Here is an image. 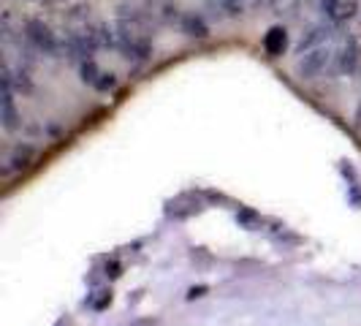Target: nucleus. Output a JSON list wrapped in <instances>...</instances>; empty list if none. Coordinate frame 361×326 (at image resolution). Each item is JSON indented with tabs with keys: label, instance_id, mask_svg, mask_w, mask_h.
I'll list each match as a JSON object with an SVG mask.
<instances>
[{
	"label": "nucleus",
	"instance_id": "1",
	"mask_svg": "<svg viewBox=\"0 0 361 326\" xmlns=\"http://www.w3.org/2000/svg\"><path fill=\"white\" fill-rule=\"evenodd\" d=\"M149 14L142 8H133L123 3L120 14H117V25H114V36H117V49L123 52L126 60L133 63H145L152 54V25H149Z\"/></svg>",
	"mask_w": 361,
	"mask_h": 326
},
{
	"label": "nucleus",
	"instance_id": "2",
	"mask_svg": "<svg viewBox=\"0 0 361 326\" xmlns=\"http://www.w3.org/2000/svg\"><path fill=\"white\" fill-rule=\"evenodd\" d=\"M329 68H334V47H331V44L307 49L305 54H299V60H296V73H299V79H305V82L321 79Z\"/></svg>",
	"mask_w": 361,
	"mask_h": 326
},
{
	"label": "nucleus",
	"instance_id": "3",
	"mask_svg": "<svg viewBox=\"0 0 361 326\" xmlns=\"http://www.w3.org/2000/svg\"><path fill=\"white\" fill-rule=\"evenodd\" d=\"M25 41L41 54H49V57H57L63 44L57 41L54 30L44 22V19H27L25 22Z\"/></svg>",
	"mask_w": 361,
	"mask_h": 326
},
{
	"label": "nucleus",
	"instance_id": "4",
	"mask_svg": "<svg viewBox=\"0 0 361 326\" xmlns=\"http://www.w3.org/2000/svg\"><path fill=\"white\" fill-rule=\"evenodd\" d=\"M361 66V47L356 36H345L334 47V68L331 71L343 73V76H356Z\"/></svg>",
	"mask_w": 361,
	"mask_h": 326
},
{
	"label": "nucleus",
	"instance_id": "5",
	"mask_svg": "<svg viewBox=\"0 0 361 326\" xmlns=\"http://www.w3.org/2000/svg\"><path fill=\"white\" fill-rule=\"evenodd\" d=\"M318 11L324 14L326 22L343 25V22L356 17L359 3H356V0H318Z\"/></svg>",
	"mask_w": 361,
	"mask_h": 326
},
{
	"label": "nucleus",
	"instance_id": "6",
	"mask_svg": "<svg viewBox=\"0 0 361 326\" xmlns=\"http://www.w3.org/2000/svg\"><path fill=\"white\" fill-rule=\"evenodd\" d=\"M334 28L337 25H331V22H315V25H310L307 30L302 33V38H299V44H296V54H305L307 49H315V47H324V44H329L331 41V36H334Z\"/></svg>",
	"mask_w": 361,
	"mask_h": 326
},
{
	"label": "nucleus",
	"instance_id": "7",
	"mask_svg": "<svg viewBox=\"0 0 361 326\" xmlns=\"http://www.w3.org/2000/svg\"><path fill=\"white\" fill-rule=\"evenodd\" d=\"M0 120L6 131H17L19 128V111L14 104V82L8 71H3V104H0Z\"/></svg>",
	"mask_w": 361,
	"mask_h": 326
},
{
	"label": "nucleus",
	"instance_id": "8",
	"mask_svg": "<svg viewBox=\"0 0 361 326\" xmlns=\"http://www.w3.org/2000/svg\"><path fill=\"white\" fill-rule=\"evenodd\" d=\"M286 47H288V33H286V28H271L269 33L264 36V49L269 57H280V54L286 52Z\"/></svg>",
	"mask_w": 361,
	"mask_h": 326
},
{
	"label": "nucleus",
	"instance_id": "9",
	"mask_svg": "<svg viewBox=\"0 0 361 326\" xmlns=\"http://www.w3.org/2000/svg\"><path fill=\"white\" fill-rule=\"evenodd\" d=\"M182 25V33L190 38H207L209 36V28H207V22L201 17H196V14H182L180 19Z\"/></svg>",
	"mask_w": 361,
	"mask_h": 326
},
{
	"label": "nucleus",
	"instance_id": "10",
	"mask_svg": "<svg viewBox=\"0 0 361 326\" xmlns=\"http://www.w3.org/2000/svg\"><path fill=\"white\" fill-rule=\"evenodd\" d=\"M215 11H220L223 17H231V19H236V17H242L245 11H247V3L245 0H207Z\"/></svg>",
	"mask_w": 361,
	"mask_h": 326
},
{
	"label": "nucleus",
	"instance_id": "11",
	"mask_svg": "<svg viewBox=\"0 0 361 326\" xmlns=\"http://www.w3.org/2000/svg\"><path fill=\"white\" fill-rule=\"evenodd\" d=\"M33 152H36V150H33V147H17V150H14V155H11V166H8V171H19V169H25V166H27V163H30V158H33Z\"/></svg>",
	"mask_w": 361,
	"mask_h": 326
},
{
	"label": "nucleus",
	"instance_id": "12",
	"mask_svg": "<svg viewBox=\"0 0 361 326\" xmlns=\"http://www.w3.org/2000/svg\"><path fill=\"white\" fill-rule=\"evenodd\" d=\"M101 68H98V66H95V60H82V82H85V85H92V87H95V85H98V79H101Z\"/></svg>",
	"mask_w": 361,
	"mask_h": 326
},
{
	"label": "nucleus",
	"instance_id": "13",
	"mask_svg": "<svg viewBox=\"0 0 361 326\" xmlns=\"http://www.w3.org/2000/svg\"><path fill=\"white\" fill-rule=\"evenodd\" d=\"M305 0H269L271 11L274 14H293Z\"/></svg>",
	"mask_w": 361,
	"mask_h": 326
},
{
	"label": "nucleus",
	"instance_id": "14",
	"mask_svg": "<svg viewBox=\"0 0 361 326\" xmlns=\"http://www.w3.org/2000/svg\"><path fill=\"white\" fill-rule=\"evenodd\" d=\"M111 87H117V76L111 71H104L101 73V79H98V85H95V90H111Z\"/></svg>",
	"mask_w": 361,
	"mask_h": 326
},
{
	"label": "nucleus",
	"instance_id": "15",
	"mask_svg": "<svg viewBox=\"0 0 361 326\" xmlns=\"http://www.w3.org/2000/svg\"><path fill=\"white\" fill-rule=\"evenodd\" d=\"M236 220H239V223H245L247 229H255V226H258V215L250 212V210H242V212L236 215Z\"/></svg>",
	"mask_w": 361,
	"mask_h": 326
},
{
	"label": "nucleus",
	"instance_id": "16",
	"mask_svg": "<svg viewBox=\"0 0 361 326\" xmlns=\"http://www.w3.org/2000/svg\"><path fill=\"white\" fill-rule=\"evenodd\" d=\"M128 326H161L158 318H136V321H130Z\"/></svg>",
	"mask_w": 361,
	"mask_h": 326
},
{
	"label": "nucleus",
	"instance_id": "17",
	"mask_svg": "<svg viewBox=\"0 0 361 326\" xmlns=\"http://www.w3.org/2000/svg\"><path fill=\"white\" fill-rule=\"evenodd\" d=\"M204 294H207V289H204V286H199V289H190L188 299H199V296H204Z\"/></svg>",
	"mask_w": 361,
	"mask_h": 326
},
{
	"label": "nucleus",
	"instance_id": "18",
	"mask_svg": "<svg viewBox=\"0 0 361 326\" xmlns=\"http://www.w3.org/2000/svg\"><path fill=\"white\" fill-rule=\"evenodd\" d=\"M247 3V8H255V6H261V3H267V0H245Z\"/></svg>",
	"mask_w": 361,
	"mask_h": 326
}]
</instances>
